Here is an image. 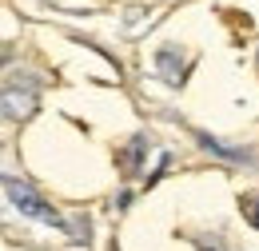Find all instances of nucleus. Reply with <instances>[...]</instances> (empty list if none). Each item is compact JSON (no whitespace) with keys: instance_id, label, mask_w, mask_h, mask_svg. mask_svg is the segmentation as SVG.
Returning <instances> with one entry per match:
<instances>
[{"instance_id":"2","label":"nucleus","mask_w":259,"mask_h":251,"mask_svg":"<svg viewBox=\"0 0 259 251\" xmlns=\"http://www.w3.org/2000/svg\"><path fill=\"white\" fill-rule=\"evenodd\" d=\"M4 112L12 120H24L36 112V80H12L4 88Z\"/></svg>"},{"instance_id":"1","label":"nucleus","mask_w":259,"mask_h":251,"mask_svg":"<svg viewBox=\"0 0 259 251\" xmlns=\"http://www.w3.org/2000/svg\"><path fill=\"white\" fill-rule=\"evenodd\" d=\"M4 191H8L12 207H20V216H28V220H36V223H60V216L52 212V203H48L32 184H24V180L8 176V180H4Z\"/></svg>"},{"instance_id":"3","label":"nucleus","mask_w":259,"mask_h":251,"mask_svg":"<svg viewBox=\"0 0 259 251\" xmlns=\"http://www.w3.org/2000/svg\"><path fill=\"white\" fill-rule=\"evenodd\" d=\"M176 60H180L176 48H163L160 56H156V68H160V76L167 84H180V80H184V68H176Z\"/></svg>"},{"instance_id":"4","label":"nucleus","mask_w":259,"mask_h":251,"mask_svg":"<svg viewBox=\"0 0 259 251\" xmlns=\"http://www.w3.org/2000/svg\"><path fill=\"white\" fill-rule=\"evenodd\" d=\"M251 223H255V227H259V199H255V203H251Z\"/></svg>"}]
</instances>
